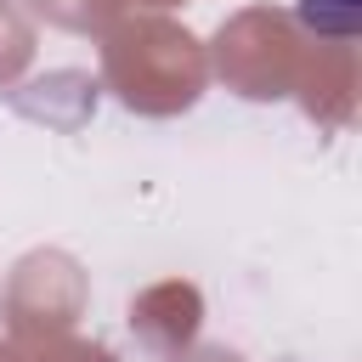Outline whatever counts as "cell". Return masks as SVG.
I'll list each match as a JSON object with an SVG mask.
<instances>
[{
	"label": "cell",
	"instance_id": "6da1fadb",
	"mask_svg": "<svg viewBox=\"0 0 362 362\" xmlns=\"http://www.w3.org/2000/svg\"><path fill=\"white\" fill-rule=\"evenodd\" d=\"M300 23L322 34H351L356 28V0H300Z\"/></svg>",
	"mask_w": 362,
	"mask_h": 362
}]
</instances>
